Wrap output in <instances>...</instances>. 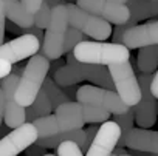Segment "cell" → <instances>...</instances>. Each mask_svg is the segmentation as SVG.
<instances>
[{"mask_svg":"<svg viewBox=\"0 0 158 156\" xmlns=\"http://www.w3.org/2000/svg\"><path fill=\"white\" fill-rule=\"evenodd\" d=\"M3 116H5V93H3V88L0 87V119L3 121Z\"/></svg>","mask_w":158,"mask_h":156,"instance_id":"cell-33","label":"cell"},{"mask_svg":"<svg viewBox=\"0 0 158 156\" xmlns=\"http://www.w3.org/2000/svg\"><path fill=\"white\" fill-rule=\"evenodd\" d=\"M33 124H34V127H36V130L39 133V138H48V136H54V134L59 133L54 114H48V116L39 118Z\"/></svg>","mask_w":158,"mask_h":156,"instance_id":"cell-22","label":"cell"},{"mask_svg":"<svg viewBox=\"0 0 158 156\" xmlns=\"http://www.w3.org/2000/svg\"><path fill=\"white\" fill-rule=\"evenodd\" d=\"M109 2H113V3H118V5H127L129 0H109Z\"/></svg>","mask_w":158,"mask_h":156,"instance_id":"cell-35","label":"cell"},{"mask_svg":"<svg viewBox=\"0 0 158 156\" xmlns=\"http://www.w3.org/2000/svg\"><path fill=\"white\" fill-rule=\"evenodd\" d=\"M11 71H13V65L0 59V81L5 79L6 76H10V74H11Z\"/></svg>","mask_w":158,"mask_h":156,"instance_id":"cell-31","label":"cell"},{"mask_svg":"<svg viewBox=\"0 0 158 156\" xmlns=\"http://www.w3.org/2000/svg\"><path fill=\"white\" fill-rule=\"evenodd\" d=\"M19 68L13 70L10 76L0 81V87L3 88L5 93V124L10 128H17L27 122V108L19 105L16 101V90L19 84Z\"/></svg>","mask_w":158,"mask_h":156,"instance_id":"cell-7","label":"cell"},{"mask_svg":"<svg viewBox=\"0 0 158 156\" xmlns=\"http://www.w3.org/2000/svg\"><path fill=\"white\" fill-rule=\"evenodd\" d=\"M82 114L85 124H104L106 121H110V114L107 110L95 107V105H82Z\"/></svg>","mask_w":158,"mask_h":156,"instance_id":"cell-21","label":"cell"},{"mask_svg":"<svg viewBox=\"0 0 158 156\" xmlns=\"http://www.w3.org/2000/svg\"><path fill=\"white\" fill-rule=\"evenodd\" d=\"M57 156H85L76 142L67 141L57 147Z\"/></svg>","mask_w":158,"mask_h":156,"instance_id":"cell-27","label":"cell"},{"mask_svg":"<svg viewBox=\"0 0 158 156\" xmlns=\"http://www.w3.org/2000/svg\"><path fill=\"white\" fill-rule=\"evenodd\" d=\"M93 65L77 62L73 56V51L67 54V65H62L54 74L53 79L60 88L73 87L82 81H90Z\"/></svg>","mask_w":158,"mask_h":156,"instance_id":"cell-13","label":"cell"},{"mask_svg":"<svg viewBox=\"0 0 158 156\" xmlns=\"http://www.w3.org/2000/svg\"><path fill=\"white\" fill-rule=\"evenodd\" d=\"M84 40H85V34H82L79 30H76L73 26H68V31H67V36H65V42H64V54L71 53L76 45H79Z\"/></svg>","mask_w":158,"mask_h":156,"instance_id":"cell-24","label":"cell"},{"mask_svg":"<svg viewBox=\"0 0 158 156\" xmlns=\"http://www.w3.org/2000/svg\"><path fill=\"white\" fill-rule=\"evenodd\" d=\"M20 3H22V6L25 8L27 13H30V14L34 16L39 11V8L42 6L44 0H20Z\"/></svg>","mask_w":158,"mask_h":156,"instance_id":"cell-28","label":"cell"},{"mask_svg":"<svg viewBox=\"0 0 158 156\" xmlns=\"http://www.w3.org/2000/svg\"><path fill=\"white\" fill-rule=\"evenodd\" d=\"M136 65L141 73L152 74L158 66V45L139 48L136 56Z\"/></svg>","mask_w":158,"mask_h":156,"instance_id":"cell-18","label":"cell"},{"mask_svg":"<svg viewBox=\"0 0 158 156\" xmlns=\"http://www.w3.org/2000/svg\"><path fill=\"white\" fill-rule=\"evenodd\" d=\"M42 90H44V93L47 94V98L50 99V102H51V107H53V110H56L59 105H62V104H67V102H70V99H68V96L62 91V88L54 82V79L53 77H47L45 79V82H44V87H42Z\"/></svg>","mask_w":158,"mask_h":156,"instance_id":"cell-20","label":"cell"},{"mask_svg":"<svg viewBox=\"0 0 158 156\" xmlns=\"http://www.w3.org/2000/svg\"><path fill=\"white\" fill-rule=\"evenodd\" d=\"M44 2H47L48 5H50V8L53 10V8H56V6H59V5H64L60 0H44Z\"/></svg>","mask_w":158,"mask_h":156,"instance_id":"cell-34","label":"cell"},{"mask_svg":"<svg viewBox=\"0 0 158 156\" xmlns=\"http://www.w3.org/2000/svg\"><path fill=\"white\" fill-rule=\"evenodd\" d=\"M138 23V20L135 17L130 16V19L126 22V23H121V25H116L115 30L112 31V43H118V45H123V37L126 34V31H129L130 28H133L135 25Z\"/></svg>","mask_w":158,"mask_h":156,"instance_id":"cell-26","label":"cell"},{"mask_svg":"<svg viewBox=\"0 0 158 156\" xmlns=\"http://www.w3.org/2000/svg\"><path fill=\"white\" fill-rule=\"evenodd\" d=\"M44 156H57V154H51V153H47V154H44Z\"/></svg>","mask_w":158,"mask_h":156,"instance_id":"cell-37","label":"cell"},{"mask_svg":"<svg viewBox=\"0 0 158 156\" xmlns=\"http://www.w3.org/2000/svg\"><path fill=\"white\" fill-rule=\"evenodd\" d=\"M107 68L112 76L115 91L119 96V99L129 108L135 107L141 101V88H139V82H138V77L135 76L132 63L123 62L118 65H110Z\"/></svg>","mask_w":158,"mask_h":156,"instance_id":"cell-4","label":"cell"},{"mask_svg":"<svg viewBox=\"0 0 158 156\" xmlns=\"http://www.w3.org/2000/svg\"><path fill=\"white\" fill-rule=\"evenodd\" d=\"M50 63L51 62L44 54L37 53L36 56L30 57V62L22 70L16 90V101L23 108H28L42 91L44 82L48 77Z\"/></svg>","mask_w":158,"mask_h":156,"instance_id":"cell-1","label":"cell"},{"mask_svg":"<svg viewBox=\"0 0 158 156\" xmlns=\"http://www.w3.org/2000/svg\"><path fill=\"white\" fill-rule=\"evenodd\" d=\"M150 156H158V154H150Z\"/></svg>","mask_w":158,"mask_h":156,"instance_id":"cell-40","label":"cell"},{"mask_svg":"<svg viewBox=\"0 0 158 156\" xmlns=\"http://www.w3.org/2000/svg\"><path fill=\"white\" fill-rule=\"evenodd\" d=\"M76 5L99 19H104L110 25H121L130 19L127 5H118L109 0H77Z\"/></svg>","mask_w":158,"mask_h":156,"instance_id":"cell-11","label":"cell"},{"mask_svg":"<svg viewBox=\"0 0 158 156\" xmlns=\"http://www.w3.org/2000/svg\"><path fill=\"white\" fill-rule=\"evenodd\" d=\"M76 102L82 105H95L107 110L112 114H124L129 111V107L119 99L116 91L99 88L95 85H82L76 91Z\"/></svg>","mask_w":158,"mask_h":156,"instance_id":"cell-6","label":"cell"},{"mask_svg":"<svg viewBox=\"0 0 158 156\" xmlns=\"http://www.w3.org/2000/svg\"><path fill=\"white\" fill-rule=\"evenodd\" d=\"M51 111H53L51 102H50V99L47 98V94H45L44 90H42V91L37 94V98L34 99V102L27 108V121H28V122H34V121L39 119V118L48 116Z\"/></svg>","mask_w":158,"mask_h":156,"instance_id":"cell-19","label":"cell"},{"mask_svg":"<svg viewBox=\"0 0 158 156\" xmlns=\"http://www.w3.org/2000/svg\"><path fill=\"white\" fill-rule=\"evenodd\" d=\"M2 122H3V121H2V119H0V127H2Z\"/></svg>","mask_w":158,"mask_h":156,"instance_id":"cell-39","label":"cell"},{"mask_svg":"<svg viewBox=\"0 0 158 156\" xmlns=\"http://www.w3.org/2000/svg\"><path fill=\"white\" fill-rule=\"evenodd\" d=\"M156 114H158V99H156Z\"/></svg>","mask_w":158,"mask_h":156,"instance_id":"cell-38","label":"cell"},{"mask_svg":"<svg viewBox=\"0 0 158 156\" xmlns=\"http://www.w3.org/2000/svg\"><path fill=\"white\" fill-rule=\"evenodd\" d=\"M123 45L129 50L158 45V20H149L143 25H135L126 31Z\"/></svg>","mask_w":158,"mask_h":156,"instance_id":"cell-16","label":"cell"},{"mask_svg":"<svg viewBox=\"0 0 158 156\" xmlns=\"http://www.w3.org/2000/svg\"><path fill=\"white\" fill-rule=\"evenodd\" d=\"M56 124L59 128V133L73 131L84 127V114H82V104L79 102H67L59 105L54 110Z\"/></svg>","mask_w":158,"mask_h":156,"instance_id":"cell-17","label":"cell"},{"mask_svg":"<svg viewBox=\"0 0 158 156\" xmlns=\"http://www.w3.org/2000/svg\"><path fill=\"white\" fill-rule=\"evenodd\" d=\"M73 56L81 63L110 66V65L129 62L130 60V50L127 46L118 45V43L84 40L74 46Z\"/></svg>","mask_w":158,"mask_h":156,"instance_id":"cell-2","label":"cell"},{"mask_svg":"<svg viewBox=\"0 0 158 156\" xmlns=\"http://www.w3.org/2000/svg\"><path fill=\"white\" fill-rule=\"evenodd\" d=\"M6 19L20 28L34 26V16L25 11L20 0H0V45L3 43L5 37Z\"/></svg>","mask_w":158,"mask_h":156,"instance_id":"cell-14","label":"cell"},{"mask_svg":"<svg viewBox=\"0 0 158 156\" xmlns=\"http://www.w3.org/2000/svg\"><path fill=\"white\" fill-rule=\"evenodd\" d=\"M39 139V133L33 122H25L23 125L13 128L8 134L0 139V156H17L25 151Z\"/></svg>","mask_w":158,"mask_h":156,"instance_id":"cell-9","label":"cell"},{"mask_svg":"<svg viewBox=\"0 0 158 156\" xmlns=\"http://www.w3.org/2000/svg\"><path fill=\"white\" fill-rule=\"evenodd\" d=\"M50 20H51V8L47 2H44L39 11L34 14V26L44 31L50 25Z\"/></svg>","mask_w":158,"mask_h":156,"instance_id":"cell-25","label":"cell"},{"mask_svg":"<svg viewBox=\"0 0 158 156\" xmlns=\"http://www.w3.org/2000/svg\"><path fill=\"white\" fill-rule=\"evenodd\" d=\"M118 147H127L133 151L158 154V131H152L149 128H139V127L132 128L126 138L119 139Z\"/></svg>","mask_w":158,"mask_h":156,"instance_id":"cell-15","label":"cell"},{"mask_svg":"<svg viewBox=\"0 0 158 156\" xmlns=\"http://www.w3.org/2000/svg\"><path fill=\"white\" fill-rule=\"evenodd\" d=\"M45 150H47V148H44V147H40V145H37V144L34 142L33 145H30V147L25 150V153H27V156H44V154H47Z\"/></svg>","mask_w":158,"mask_h":156,"instance_id":"cell-30","label":"cell"},{"mask_svg":"<svg viewBox=\"0 0 158 156\" xmlns=\"http://www.w3.org/2000/svg\"><path fill=\"white\" fill-rule=\"evenodd\" d=\"M121 139V128L115 121H106L99 125L98 133L87 150L85 156H112Z\"/></svg>","mask_w":158,"mask_h":156,"instance_id":"cell-12","label":"cell"},{"mask_svg":"<svg viewBox=\"0 0 158 156\" xmlns=\"http://www.w3.org/2000/svg\"><path fill=\"white\" fill-rule=\"evenodd\" d=\"M112 156H130V154H112Z\"/></svg>","mask_w":158,"mask_h":156,"instance_id":"cell-36","label":"cell"},{"mask_svg":"<svg viewBox=\"0 0 158 156\" xmlns=\"http://www.w3.org/2000/svg\"><path fill=\"white\" fill-rule=\"evenodd\" d=\"M42 48V43L33 34L19 36L6 43L0 45V59L8 63H17L23 59H30L36 56Z\"/></svg>","mask_w":158,"mask_h":156,"instance_id":"cell-10","label":"cell"},{"mask_svg":"<svg viewBox=\"0 0 158 156\" xmlns=\"http://www.w3.org/2000/svg\"><path fill=\"white\" fill-rule=\"evenodd\" d=\"M113 121L118 124V127L121 128V139L127 136V133L133 128L135 124V113H133V107L129 108L127 113L124 114H113Z\"/></svg>","mask_w":158,"mask_h":156,"instance_id":"cell-23","label":"cell"},{"mask_svg":"<svg viewBox=\"0 0 158 156\" xmlns=\"http://www.w3.org/2000/svg\"><path fill=\"white\" fill-rule=\"evenodd\" d=\"M68 13L65 5H59L51 10V20L45 30L44 42L40 48V54H44L48 60L60 59L64 54V42L68 31Z\"/></svg>","mask_w":158,"mask_h":156,"instance_id":"cell-3","label":"cell"},{"mask_svg":"<svg viewBox=\"0 0 158 156\" xmlns=\"http://www.w3.org/2000/svg\"><path fill=\"white\" fill-rule=\"evenodd\" d=\"M150 93L155 96V99H158V70H156V73L152 76V82H150Z\"/></svg>","mask_w":158,"mask_h":156,"instance_id":"cell-32","label":"cell"},{"mask_svg":"<svg viewBox=\"0 0 158 156\" xmlns=\"http://www.w3.org/2000/svg\"><path fill=\"white\" fill-rule=\"evenodd\" d=\"M153 74H139L138 82L141 88V101L133 107L135 113V122L139 128H150L156 124V99L150 93V82H152Z\"/></svg>","mask_w":158,"mask_h":156,"instance_id":"cell-8","label":"cell"},{"mask_svg":"<svg viewBox=\"0 0 158 156\" xmlns=\"http://www.w3.org/2000/svg\"><path fill=\"white\" fill-rule=\"evenodd\" d=\"M153 2H155V0H153Z\"/></svg>","mask_w":158,"mask_h":156,"instance_id":"cell-41","label":"cell"},{"mask_svg":"<svg viewBox=\"0 0 158 156\" xmlns=\"http://www.w3.org/2000/svg\"><path fill=\"white\" fill-rule=\"evenodd\" d=\"M67 13H68V25L79 30L82 34L95 39L96 42H104L112 36V25L106 22L104 19H99L84 10H81L77 5L67 3Z\"/></svg>","mask_w":158,"mask_h":156,"instance_id":"cell-5","label":"cell"},{"mask_svg":"<svg viewBox=\"0 0 158 156\" xmlns=\"http://www.w3.org/2000/svg\"><path fill=\"white\" fill-rule=\"evenodd\" d=\"M98 128H99V127L92 125V127H89L87 130H84V131H85V144H84V147L81 148L82 153H84V151L87 153V150L90 148V145H92V142H93V139H95V136H96V133H98Z\"/></svg>","mask_w":158,"mask_h":156,"instance_id":"cell-29","label":"cell"}]
</instances>
